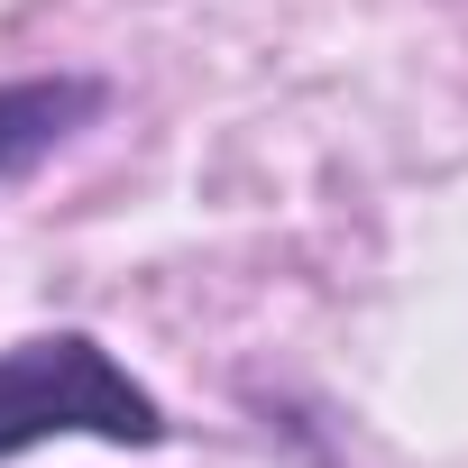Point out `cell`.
<instances>
[{"instance_id": "7a4b0ae2", "label": "cell", "mask_w": 468, "mask_h": 468, "mask_svg": "<svg viewBox=\"0 0 468 468\" xmlns=\"http://www.w3.org/2000/svg\"><path fill=\"white\" fill-rule=\"evenodd\" d=\"M92 111H101V83H92V74H28V83H0V175H28L37 156H56Z\"/></svg>"}, {"instance_id": "6da1fadb", "label": "cell", "mask_w": 468, "mask_h": 468, "mask_svg": "<svg viewBox=\"0 0 468 468\" xmlns=\"http://www.w3.org/2000/svg\"><path fill=\"white\" fill-rule=\"evenodd\" d=\"M47 441L156 450L165 441V404L92 331H47V340L0 349V459H28Z\"/></svg>"}]
</instances>
